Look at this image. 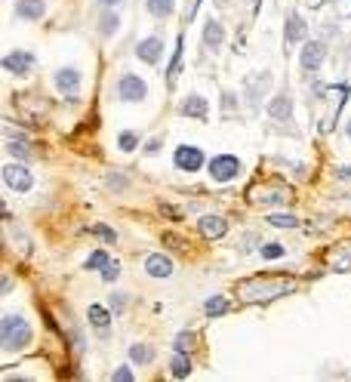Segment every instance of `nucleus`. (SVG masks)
Wrapping results in <instances>:
<instances>
[{
    "label": "nucleus",
    "instance_id": "nucleus-21",
    "mask_svg": "<svg viewBox=\"0 0 351 382\" xmlns=\"http://www.w3.org/2000/svg\"><path fill=\"white\" fill-rule=\"evenodd\" d=\"M90 324H92V327H102V330L108 327V324H111V314H108L105 305H90Z\"/></svg>",
    "mask_w": 351,
    "mask_h": 382
},
{
    "label": "nucleus",
    "instance_id": "nucleus-13",
    "mask_svg": "<svg viewBox=\"0 0 351 382\" xmlns=\"http://www.w3.org/2000/svg\"><path fill=\"white\" fill-rule=\"evenodd\" d=\"M182 115L185 117H198V120H207V115H210V108H207V99L203 96H188L182 102Z\"/></svg>",
    "mask_w": 351,
    "mask_h": 382
},
{
    "label": "nucleus",
    "instance_id": "nucleus-31",
    "mask_svg": "<svg viewBox=\"0 0 351 382\" xmlns=\"http://www.w3.org/2000/svg\"><path fill=\"white\" fill-rule=\"evenodd\" d=\"M92 231H96V235H99V238H105V240H108V244H111V240H114V231H111L108 226H96V228H92Z\"/></svg>",
    "mask_w": 351,
    "mask_h": 382
},
{
    "label": "nucleus",
    "instance_id": "nucleus-9",
    "mask_svg": "<svg viewBox=\"0 0 351 382\" xmlns=\"http://www.w3.org/2000/svg\"><path fill=\"white\" fill-rule=\"evenodd\" d=\"M31 68H34V55L31 53L16 50V53L4 55V71H9V74H31Z\"/></svg>",
    "mask_w": 351,
    "mask_h": 382
},
{
    "label": "nucleus",
    "instance_id": "nucleus-7",
    "mask_svg": "<svg viewBox=\"0 0 351 382\" xmlns=\"http://www.w3.org/2000/svg\"><path fill=\"white\" fill-rule=\"evenodd\" d=\"M55 90L62 92V96H68V99H77V92H80V71L77 68H59L55 71Z\"/></svg>",
    "mask_w": 351,
    "mask_h": 382
},
{
    "label": "nucleus",
    "instance_id": "nucleus-6",
    "mask_svg": "<svg viewBox=\"0 0 351 382\" xmlns=\"http://www.w3.org/2000/svg\"><path fill=\"white\" fill-rule=\"evenodd\" d=\"M117 92L124 102H142L148 96V87L142 78H136V74H124V78L117 80Z\"/></svg>",
    "mask_w": 351,
    "mask_h": 382
},
{
    "label": "nucleus",
    "instance_id": "nucleus-14",
    "mask_svg": "<svg viewBox=\"0 0 351 382\" xmlns=\"http://www.w3.org/2000/svg\"><path fill=\"white\" fill-rule=\"evenodd\" d=\"M16 13L25 18V22H37L43 13H46V4L43 0H18L16 4Z\"/></svg>",
    "mask_w": 351,
    "mask_h": 382
},
{
    "label": "nucleus",
    "instance_id": "nucleus-24",
    "mask_svg": "<svg viewBox=\"0 0 351 382\" xmlns=\"http://www.w3.org/2000/svg\"><path fill=\"white\" fill-rule=\"evenodd\" d=\"M225 312H228L225 296H212V299H207V314L210 318H219V314H225Z\"/></svg>",
    "mask_w": 351,
    "mask_h": 382
},
{
    "label": "nucleus",
    "instance_id": "nucleus-18",
    "mask_svg": "<svg viewBox=\"0 0 351 382\" xmlns=\"http://www.w3.org/2000/svg\"><path fill=\"white\" fill-rule=\"evenodd\" d=\"M203 43H207L210 50H219V46L225 43V28H222L216 18H210L207 28H203Z\"/></svg>",
    "mask_w": 351,
    "mask_h": 382
},
{
    "label": "nucleus",
    "instance_id": "nucleus-12",
    "mask_svg": "<svg viewBox=\"0 0 351 382\" xmlns=\"http://www.w3.org/2000/svg\"><path fill=\"white\" fill-rule=\"evenodd\" d=\"M173 259H166V256H161V253H151L145 259V272L151 275V277H170L173 275Z\"/></svg>",
    "mask_w": 351,
    "mask_h": 382
},
{
    "label": "nucleus",
    "instance_id": "nucleus-17",
    "mask_svg": "<svg viewBox=\"0 0 351 382\" xmlns=\"http://www.w3.org/2000/svg\"><path fill=\"white\" fill-rule=\"evenodd\" d=\"M271 83V74H256V78L247 80V96H249V105H256L259 99L265 96V87Z\"/></svg>",
    "mask_w": 351,
    "mask_h": 382
},
{
    "label": "nucleus",
    "instance_id": "nucleus-10",
    "mask_svg": "<svg viewBox=\"0 0 351 382\" xmlns=\"http://www.w3.org/2000/svg\"><path fill=\"white\" fill-rule=\"evenodd\" d=\"M161 53H163V41L157 34H151V37H145V41H139V46H136V55L142 62H148V65H157L161 62Z\"/></svg>",
    "mask_w": 351,
    "mask_h": 382
},
{
    "label": "nucleus",
    "instance_id": "nucleus-34",
    "mask_svg": "<svg viewBox=\"0 0 351 382\" xmlns=\"http://www.w3.org/2000/svg\"><path fill=\"white\" fill-rule=\"evenodd\" d=\"M111 305H114V309L120 312V309H124V305H126V296H120V293H114V296H111Z\"/></svg>",
    "mask_w": 351,
    "mask_h": 382
},
{
    "label": "nucleus",
    "instance_id": "nucleus-2",
    "mask_svg": "<svg viewBox=\"0 0 351 382\" xmlns=\"http://www.w3.org/2000/svg\"><path fill=\"white\" fill-rule=\"evenodd\" d=\"M0 342H4L6 351L25 349L28 342H31V327H28V321L18 318V314H6V318L0 321Z\"/></svg>",
    "mask_w": 351,
    "mask_h": 382
},
{
    "label": "nucleus",
    "instance_id": "nucleus-25",
    "mask_svg": "<svg viewBox=\"0 0 351 382\" xmlns=\"http://www.w3.org/2000/svg\"><path fill=\"white\" fill-rule=\"evenodd\" d=\"M268 222H271V226H277V228H296V216H290V213H271V216H268Z\"/></svg>",
    "mask_w": 351,
    "mask_h": 382
},
{
    "label": "nucleus",
    "instance_id": "nucleus-19",
    "mask_svg": "<svg viewBox=\"0 0 351 382\" xmlns=\"http://www.w3.org/2000/svg\"><path fill=\"white\" fill-rule=\"evenodd\" d=\"M170 373L176 376V379H185L191 373V361L185 358V351H176V355L170 358Z\"/></svg>",
    "mask_w": 351,
    "mask_h": 382
},
{
    "label": "nucleus",
    "instance_id": "nucleus-26",
    "mask_svg": "<svg viewBox=\"0 0 351 382\" xmlns=\"http://www.w3.org/2000/svg\"><path fill=\"white\" fill-rule=\"evenodd\" d=\"M117 145H120V152H133V148L139 145V136L133 133V129H126V133L117 136Z\"/></svg>",
    "mask_w": 351,
    "mask_h": 382
},
{
    "label": "nucleus",
    "instance_id": "nucleus-22",
    "mask_svg": "<svg viewBox=\"0 0 351 382\" xmlns=\"http://www.w3.org/2000/svg\"><path fill=\"white\" fill-rule=\"evenodd\" d=\"M129 358H133L136 364H151V361H154V349L151 346H142V342H136V346L129 349Z\"/></svg>",
    "mask_w": 351,
    "mask_h": 382
},
{
    "label": "nucleus",
    "instance_id": "nucleus-5",
    "mask_svg": "<svg viewBox=\"0 0 351 382\" xmlns=\"http://www.w3.org/2000/svg\"><path fill=\"white\" fill-rule=\"evenodd\" d=\"M4 182H6L13 191H28V189L34 185V176H31V170H28V166H22V164H6V166H4Z\"/></svg>",
    "mask_w": 351,
    "mask_h": 382
},
{
    "label": "nucleus",
    "instance_id": "nucleus-23",
    "mask_svg": "<svg viewBox=\"0 0 351 382\" xmlns=\"http://www.w3.org/2000/svg\"><path fill=\"white\" fill-rule=\"evenodd\" d=\"M117 25H120V18H117V13H105L99 18V34L102 37H111L117 31Z\"/></svg>",
    "mask_w": 351,
    "mask_h": 382
},
{
    "label": "nucleus",
    "instance_id": "nucleus-16",
    "mask_svg": "<svg viewBox=\"0 0 351 382\" xmlns=\"http://www.w3.org/2000/svg\"><path fill=\"white\" fill-rule=\"evenodd\" d=\"M290 111H293V102L286 92H281V96H274L271 102H268V115H271L274 120H290Z\"/></svg>",
    "mask_w": 351,
    "mask_h": 382
},
{
    "label": "nucleus",
    "instance_id": "nucleus-3",
    "mask_svg": "<svg viewBox=\"0 0 351 382\" xmlns=\"http://www.w3.org/2000/svg\"><path fill=\"white\" fill-rule=\"evenodd\" d=\"M173 164L179 166L182 173H198L203 166V152L198 145H179L173 152Z\"/></svg>",
    "mask_w": 351,
    "mask_h": 382
},
{
    "label": "nucleus",
    "instance_id": "nucleus-36",
    "mask_svg": "<svg viewBox=\"0 0 351 382\" xmlns=\"http://www.w3.org/2000/svg\"><path fill=\"white\" fill-rule=\"evenodd\" d=\"M145 148H148V152H151V154H154V152H157V148H161V139H151V142H148Z\"/></svg>",
    "mask_w": 351,
    "mask_h": 382
},
{
    "label": "nucleus",
    "instance_id": "nucleus-37",
    "mask_svg": "<svg viewBox=\"0 0 351 382\" xmlns=\"http://www.w3.org/2000/svg\"><path fill=\"white\" fill-rule=\"evenodd\" d=\"M120 0H99V6H117Z\"/></svg>",
    "mask_w": 351,
    "mask_h": 382
},
{
    "label": "nucleus",
    "instance_id": "nucleus-1",
    "mask_svg": "<svg viewBox=\"0 0 351 382\" xmlns=\"http://www.w3.org/2000/svg\"><path fill=\"white\" fill-rule=\"evenodd\" d=\"M293 290H296V281H290V277H277L271 284H268V277H256V281L240 287V296L247 302H259V299H268V296H284Z\"/></svg>",
    "mask_w": 351,
    "mask_h": 382
},
{
    "label": "nucleus",
    "instance_id": "nucleus-30",
    "mask_svg": "<svg viewBox=\"0 0 351 382\" xmlns=\"http://www.w3.org/2000/svg\"><path fill=\"white\" fill-rule=\"evenodd\" d=\"M262 256H265V259H277V256H284V247L268 244V247H262Z\"/></svg>",
    "mask_w": 351,
    "mask_h": 382
},
{
    "label": "nucleus",
    "instance_id": "nucleus-35",
    "mask_svg": "<svg viewBox=\"0 0 351 382\" xmlns=\"http://www.w3.org/2000/svg\"><path fill=\"white\" fill-rule=\"evenodd\" d=\"M222 105L225 108H234L237 102H234V92H222Z\"/></svg>",
    "mask_w": 351,
    "mask_h": 382
},
{
    "label": "nucleus",
    "instance_id": "nucleus-4",
    "mask_svg": "<svg viewBox=\"0 0 351 382\" xmlns=\"http://www.w3.org/2000/svg\"><path fill=\"white\" fill-rule=\"evenodd\" d=\"M237 173H240V161L234 154H219L210 161V176L216 182H231Z\"/></svg>",
    "mask_w": 351,
    "mask_h": 382
},
{
    "label": "nucleus",
    "instance_id": "nucleus-8",
    "mask_svg": "<svg viewBox=\"0 0 351 382\" xmlns=\"http://www.w3.org/2000/svg\"><path fill=\"white\" fill-rule=\"evenodd\" d=\"M327 59V46H323L320 41H308L302 46V55H299V65H302V71H318L320 68V62Z\"/></svg>",
    "mask_w": 351,
    "mask_h": 382
},
{
    "label": "nucleus",
    "instance_id": "nucleus-15",
    "mask_svg": "<svg viewBox=\"0 0 351 382\" xmlns=\"http://www.w3.org/2000/svg\"><path fill=\"white\" fill-rule=\"evenodd\" d=\"M305 18L299 16V13H290V18H286V43L290 46H296L299 41H305Z\"/></svg>",
    "mask_w": 351,
    "mask_h": 382
},
{
    "label": "nucleus",
    "instance_id": "nucleus-11",
    "mask_svg": "<svg viewBox=\"0 0 351 382\" xmlns=\"http://www.w3.org/2000/svg\"><path fill=\"white\" fill-rule=\"evenodd\" d=\"M198 231L207 240H216V238H222L228 231V222L222 219V216H203L200 222H198Z\"/></svg>",
    "mask_w": 351,
    "mask_h": 382
},
{
    "label": "nucleus",
    "instance_id": "nucleus-32",
    "mask_svg": "<svg viewBox=\"0 0 351 382\" xmlns=\"http://www.w3.org/2000/svg\"><path fill=\"white\" fill-rule=\"evenodd\" d=\"M111 379H114V382H129V379H133V373H129L126 367H120V370H114V376H111Z\"/></svg>",
    "mask_w": 351,
    "mask_h": 382
},
{
    "label": "nucleus",
    "instance_id": "nucleus-29",
    "mask_svg": "<svg viewBox=\"0 0 351 382\" xmlns=\"http://www.w3.org/2000/svg\"><path fill=\"white\" fill-rule=\"evenodd\" d=\"M191 333H179V336H176V351H191Z\"/></svg>",
    "mask_w": 351,
    "mask_h": 382
},
{
    "label": "nucleus",
    "instance_id": "nucleus-27",
    "mask_svg": "<svg viewBox=\"0 0 351 382\" xmlns=\"http://www.w3.org/2000/svg\"><path fill=\"white\" fill-rule=\"evenodd\" d=\"M105 265H108V253H105V250H96V253L87 259V268H90V272H99V268H105Z\"/></svg>",
    "mask_w": 351,
    "mask_h": 382
},
{
    "label": "nucleus",
    "instance_id": "nucleus-20",
    "mask_svg": "<svg viewBox=\"0 0 351 382\" xmlns=\"http://www.w3.org/2000/svg\"><path fill=\"white\" fill-rule=\"evenodd\" d=\"M145 9L154 18H166V16H173V0H145Z\"/></svg>",
    "mask_w": 351,
    "mask_h": 382
},
{
    "label": "nucleus",
    "instance_id": "nucleus-33",
    "mask_svg": "<svg viewBox=\"0 0 351 382\" xmlns=\"http://www.w3.org/2000/svg\"><path fill=\"white\" fill-rule=\"evenodd\" d=\"M102 275H105V281H114V277H117L120 272H117V265H114V262H108V265H105V272H102Z\"/></svg>",
    "mask_w": 351,
    "mask_h": 382
},
{
    "label": "nucleus",
    "instance_id": "nucleus-38",
    "mask_svg": "<svg viewBox=\"0 0 351 382\" xmlns=\"http://www.w3.org/2000/svg\"><path fill=\"white\" fill-rule=\"evenodd\" d=\"M345 136H348V139H351V124H348V127H345Z\"/></svg>",
    "mask_w": 351,
    "mask_h": 382
},
{
    "label": "nucleus",
    "instance_id": "nucleus-28",
    "mask_svg": "<svg viewBox=\"0 0 351 382\" xmlns=\"http://www.w3.org/2000/svg\"><path fill=\"white\" fill-rule=\"evenodd\" d=\"M6 152L13 154V157H22V161H25V157H31V148H28L25 142H9Z\"/></svg>",
    "mask_w": 351,
    "mask_h": 382
}]
</instances>
